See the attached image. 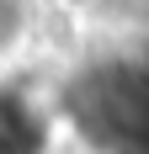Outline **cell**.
<instances>
[{"label":"cell","instance_id":"obj_1","mask_svg":"<svg viewBox=\"0 0 149 154\" xmlns=\"http://www.w3.org/2000/svg\"><path fill=\"white\" fill-rule=\"evenodd\" d=\"M21 32H27V11H21V0H0V59L21 43Z\"/></svg>","mask_w":149,"mask_h":154}]
</instances>
